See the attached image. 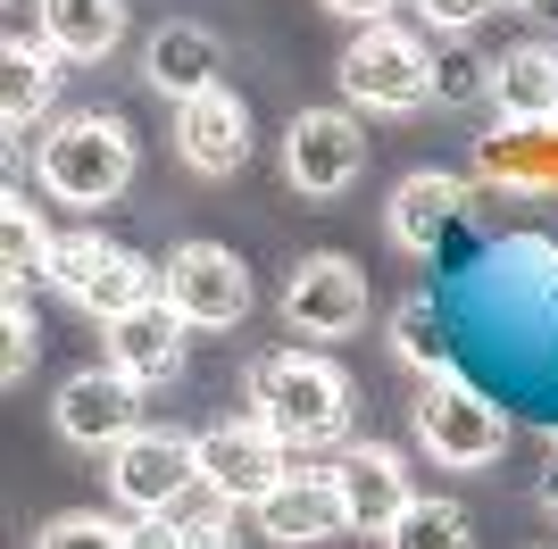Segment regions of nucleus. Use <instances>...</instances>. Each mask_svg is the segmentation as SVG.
<instances>
[{
  "label": "nucleus",
  "mask_w": 558,
  "mask_h": 549,
  "mask_svg": "<svg viewBox=\"0 0 558 549\" xmlns=\"http://www.w3.org/2000/svg\"><path fill=\"white\" fill-rule=\"evenodd\" d=\"M217 75H226V50H217L209 25H159L150 34V50H142V84L159 91V100H201V91H217Z\"/></svg>",
  "instance_id": "dca6fc26"
},
{
  "label": "nucleus",
  "mask_w": 558,
  "mask_h": 549,
  "mask_svg": "<svg viewBox=\"0 0 558 549\" xmlns=\"http://www.w3.org/2000/svg\"><path fill=\"white\" fill-rule=\"evenodd\" d=\"M342 100L350 109H375V117H409L434 100V50L409 34V25H384L375 17L359 42L342 50Z\"/></svg>",
  "instance_id": "7ed1b4c3"
},
{
  "label": "nucleus",
  "mask_w": 558,
  "mask_h": 549,
  "mask_svg": "<svg viewBox=\"0 0 558 549\" xmlns=\"http://www.w3.org/2000/svg\"><path fill=\"white\" fill-rule=\"evenodd\" d=\"M384 549H475V525L459 500H409V516L384 533Z\"/></svg>",
  "instance_id": "4be33fe9"
},
{
  "label": "nucleus",
  "mask_w": 558,
  "mask_h": 549,
  "mask_svg": "<svg viewBox=\"0 0 558 549\" xmlns=\"http://www.w3.org/2000/svg\"><path fill=\"white\" fill-rule=\"evenodd\" d=\"M0 333H9V358H0V375L17 383L25 366H34V350H43V333H34V317H25V292H9V308H0Z\"/></svg>",
  "instance_id": "bb28decb"
},
{
  "label": "nucleus",
  "mask_w": 558,
  "mask_h": 549,
  "mask_svg": "<svg viewBox=\"0 0 558 549\" xmlns=\"http://www.w3.org/2000/svg\"><path fill=\"white\" fill-rule=\"evenodd\" d=\"M34 549H125V525H109V516H50Z\"/></svg>",
  "instance_id": "a878e982"
},
{
  "label": "nucleus",
  "mask_w": 558,
  "mask_h": 549,
  "mask_svg": "<svg viewBox=\"0 0 558 549\" xmlns=\"http://www.w3.org/2000/svg\"><path fill=\"white\" fill-rule=\"evenodd\" d=\"M258 525H267V541H283V549H317V541H333V533H350L342 483H333V475H283L276 491L258 500Z\"/></svg>",
  "instance_id": "2eb2a0df"
},
{
  "label": "nucleus",
  "mask_w": 558,
  "mask_h": 549,
  "mask_svg": "<svg viewBox=\"0 0 558 549\" xmlns=\"http://www.w3.org/2000/svg\"><path fill=\"white\" fill-rule=\"evenodd\" d=\"M175 150H184L192 175H242V159H251V109L226 84L184 100L175 109Z\"/></svg>",
  "instance_id": "4468645a"
},
{
  "label": "nucleus",
  "mask_w": 558,
  "mask_h": 549,
  "mask_svg": "<svg viewBox=\"0 0 558 549\" xmlns=\"http://www.w3.org/2000/svg\"><path fill=\"white\" fill-rule=\"evenodd\" d=\"M459 208H466V192H459V175H442V167H417V175L392 192V208H384V225H392V242L400 251H434L450 225H459Z\"/></svg>",
  "instance_id": "f3484780"
},
{
  "label": "nucleus",
  "mask_w": 558,
  "mask_h": 549,
  "mask_svg": "<svg viewBox=\"0 0 558 549\" xmlns=\"http://www.w3.org/2000/svg\"><path fill=\"white\" fill-rule=\"evenodd\" d=\"M167 300L184 308V325L226 333V325L251 317V267H242L226 242H184V251L167 258Z\"/></svg>",
  "instance_id": "9d476101"
},
{
  "label": "nucleus",
  "mask_w": 558,
  "mask_h": 549,
  "mask_svg": "<svg viewBox=\"0 0 558 549\" xmlns=\"http://www.w3.org/2000/svg\"><path fill=\"white\" fill-rule=\"evenodd\" d=\"M50 416H59V434L75 450H117L125 434H142V383L125 366H84V375L59 383V408Z\"/></svg>",
  "instance_id": "9b49d317"
},
{
  "label": "nucleus",
  "mask_w": 558,
  "mask_h": 549,
  "mask_svg": "<svg viewBox=\"0 0 558 549\" xmlns=\"http://www.w3.org/2000/svg\"><path fill=\"white\" fill-rule=\"evenodd\" d=\"M34 175H43L50 200L68 208H109L125 183H134V134H125V117H59L34 150Z\"/></svg>",
  "instance_id": "f03ea898"
},
{
  "label": "nucleus",
  "mask_w": 558,
  "mask_h": 549,
  "mask_svg": "<svg viewBox=\"0 0 558 549\" xmlns=\"http://www.w3.org/2000/svg\"><path fill=\"white\" fill-rule=\"evenodd\" d=\"M175 525H184V549H242V541H233V508L217 500V491H209L201 516H175Z\"/></svg>",
  "instance_id": "cd10ccee"
},
{
  "label": "nucleus",
  "mask_w": 558,
  "mask_h": 549,
  "mask_svg": "<svg viewBox=\"0 0 558 549\" xmlns=\"http://www.w3.org/2000/svg\"><path fill=\"white\" fill-rule=\"evenodd\" d=\"M359 167H367V134H359L350 109H301L292 125H283V183H292L301 200L350 192Z\"/></svg>",
  "instance_id": "0eeeda50"
},
{
  "label": "nucleus",
  "mask_w": 558,
  "mask_h": 549,
  "mask_svg": "<svg viewBox=\"0 0 558 549\" xmlns=\"http://www.w3.org/2000/svg\"><path fill=\"white\" fill-rule=\"evenodd\" d=\"M542 508L558 516V457H550V475H542Z\"/></svg>",
  "instance_id": "2f4dec72"
},
{
  "label": "nucleus",
  "mask_w": 558,
  "mask_h": 549,
  "mask_svg": "<svg viewBox=\"0 0 558 549\" xmlns=\"http://www.w3.org/2000/svg\"><path fill=\"white\" fill-rule=\"evenodd\" d=\"M484 91H492V59L484 50H466V42L434 50V100H442V109H466V100H484Z\"/></svg>",
  "instance_id": "b1692460"
},
{
  "label": "nucleus",
  "mask_w": 558,
  "mask_h": 549,
  "mask_svg": "<svg viewBox=\"0 0 558 549\" xmlns=\"http://www.w3.org/2000/svg\"><path fill=\"white\" fill-rule=\"evenodd\" d=\"M492 100L509 125H558V50L517 42L500 68H492Z\"/></svg>",
  "instance_id": "a211bd4d"
},
{
  "label": "nucleus",
  "mask_w": 558,
  "mask_h": 549,
  "mask_svg": "<svg viewBox=\"0 0 558 549\" xmlns=\"http://www.w3.org/2000/svg\"><path fill=\"white\" fill-rule=\"evenodd\" d=\"M125 549H184V525H175V516H134V525H125Z\"/></svg>",
  "instance_id": "c756f323"
},
{
  "label": "nucleus",
  "mask_w": 558,
  "mask_h": 549,
  "mask_svg": "<svg viewBox=\"0 0 558 549\" xmlns=\"http://www.w3.org/2000/svg\"><path fill=\"white\" fill-rule=\"evenodd\" d=\"M409 425H417V450H434L442 466H492L509 450V416L492 408L466 375H425L417 400H409Z\"/></svg>",
  "instance_id": "39448f33"
},
{
  "label": "nucleus",
  "mask_w": 558,
  "mask_h": 549,
  "mask_svg": "<svg viewBox=\"0 0 558 549\" xmlns=\"http://www.w3.org/2000/svg\"><path fill=\"white\" fill-rule=\"evenodd\" d=\"M184 308L175 300H142V308H125V317L109 325V366H125L134 383H175L184 375Z\"/></svg>",
  "instance_id": "ddd939ff"
},
{
  "label": "nucleus",
  "mask_w": 558,
  "mask_h": 549,
  "mask_svg": "<svg viewBox=\"0 0 558 549\" xmlns=\"http://www.w3.org/2000/svg\"><path fill=\"white\" fill-rule=\"evenodd\" d=\"M50 258H59V242L43 233L34 200H25V192H9V200H0V292H25V283H43Z\"/></svg>",
  "instance_id": "412c9836"
},
{
  "label": "nucleus",
  "mask_w": 558,
  "mask_h": 549,
  "mask_svg": "<svg viewBox=\"0 0 558 549\" xmlns=\"http://www.w3.org/2000/svg\"><path fill=\"white\" fill-rule=\"evenodd\" d=\"M201 450V491H217L226 508H258L292 475V441L267 425V416H242V425H209V434H192Z\"/></svg>",
  "instance_id": "423d86ee"
},
{
  "label": "nucleus",
  "mask_w": 558,
  "mask_h": 549,
  "mask_svg": "<svg viewBox=\"0 0 558 549\" xmlns=\"http://www.w3.org/2000/svg\"><path fill=\"white\" fill-rule=\"evenodd\" d=\"M375 308L367 292V267L342 251H317L301 258V267L283 274V317H292V333H317V342H342V333H359Z\"/></svg>",
  "instance_id": "6e6552de"
},
{
  "label": "nucleus",
  "mask_w": 558,
  "mask_h": 549,
  "mask_svg": "<svg viewBox=\"0 0 558 549\" xmlns=\"http://www.w3.org/2000/svg\"><path fill=\"white\" fill-rule=\"evenodd\" d=\"M492 9H500V0H417V17H425V25H442V34H466V25L492 17Z\"/></svg>",
  "instance_id": "c85d7f7f"
},
{
  "label": "nucleus",
  "mask_w": 558,
  "mask_h": 549,
  "mask_svg": "<svg viewBox=\"0 0 558 549\" xmlns=\"http://www.w3.org/2000/svg\"><path fill=\"white\" fill-rule=\"evenodd\" d=\"M50 100H59V50L17 34V42L0 50V125H9V134H25Z\"/></svg>",
  "instance_id": "aec40b11"
},
{
  "label": "nucleus",
  "mask_w": 558,
  "mask_h": 549,
  "mask_svg": "<svg viewBox=\"0 0 558 549\" xmlns=\"http://www.w3.org/2000/svg\"><path fill=\"white\" fill-rule=\"evenodd\" d=\"M50 283H59L84 317L117 325L125 308H142V300L167 292V267H150L142 251L109 242V233H68V242H59V258H50Z\"/></svg>",
  "instance_id": "20e7f679"
},
{
  "label": "nucleus",
  "mask_w": 558,
  "mask_h": 549,
  "mask_svg": "<svg viewBox=\"0 0 558 549\" xmlns=\"http://www.w3.org/2000/svg\"><path fill=\"white\" fill-rule=\"evenodd\" d=\"M333 483H342V508H350V533H384L409 516V466H400V450H384V441H350L342 466H333Z\"/></svg>",
  "instance_id": "f8f14e48"
},
{
  "label": "nucleus",
  "mask_w": 558,
  "mask_h": 549,
  "mask_svg": "<svg viewBox=\"0 0 558 549\" xmlns=\"http://www.w3.org/2000/svg\"><path fill=\"white\" fill-rule=\"evenodd\" d=\"M517 9H534V0H517Z\"/></svg>",
  "instance_id": "473e14b6"
},
{
  "label": "nucleus",
  "mask_w": 558,
  "mask_h": 549,
  "mask_svg": "<svg viewBox=\"0 0 558 549\" xmlns=\"http://www.w3.org/2000/svg\"><path fill=\"white\" fill-rule=\"evenodd\" d=\"M326 9H342V17H367V25H375V9H392V0H326Z\"/></svg>",
  "instance_id": "7c9ffc66"
},
{
  "label": "nucleus",
  "mask_w": 558,
  "mask_h": 549,
  "mask_svg": "<svg viewBox=\"0 0 558 549\" xmlns=\"http://www.w3.org/2000/svg\"><path fill=\"white\" fill-rule=\"evenodd\" d=\"M43 42L59 59H109L125 42V0H43Z\"/></svg>",
  "instance_id": "6ab92c4d"
},
{
  "label": "nucleus",
  "mask_w": 558,
  "mask_h": 549,
  "mask_svg": "<svg viewBox=\"0 0 558 549\" xmlns=\"http://www.w3.org/2000/svg\"><path fill=\"white\" fill-rule=\"evenodd\" d=\"M109 483H117V500L134 508V516H167V508L201 483V450H192L184 434L142 425V434H125V441L109 450Z\"/></svg>",
  "instance_id": "1a4fd4ad"
},
{
  "label": "nucleus",
  "mask_w": 558,
  "mask_h": 549,
  "mask_svg": "<svg viewBox=\"0 0 558 549\" xmlns=\"http://www.w3.org/2000/svg\"><path fill=\"white\" fill-rule=\"evenodd\" d=\"M542 125H509V134H492V142H475V167H484V183H542Z\"/></svg>",
  "instance_id": "393cba45"
},
{
  "label": "nucleus",
  "mask_w": 558,
  "mask_h": 549,
  "mask_svg": "<svg viewBox=\"0 0 558 549\" xmlns=\"http://www.w3.org/2000/svg\"><path fill=\"white\" fill-rule=\"evenodd\" d=\"M251 416H267L292 450H317L350 425V375L317 350H267L251 366Z\"/></svg>",
  "instance_id": "f257e3e1"
},
{
  "label": "nucleus",
  "mask_w": 558,
  "mask_h": 549,
  "mask_svg": "<svg viewBox=\"0 0 558 549\" xmlns=\"http://www.w3.org/2000/svg\"><path fill=\"white\" fill-rule=\"evenodd\" d=\"M392 350L417 366V375H442V317H434V300H425V292L392 308Z\"/></svg>",
  "instance_id": "5701e85b"
}]
</instances>
